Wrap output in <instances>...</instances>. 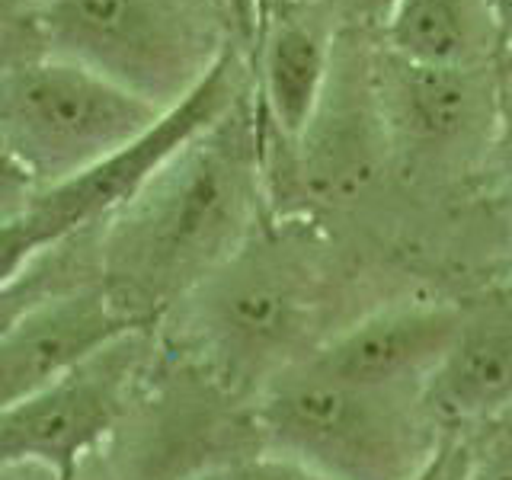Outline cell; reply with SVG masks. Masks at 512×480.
Here are the masks:
<instances>
[{"mask_svg":"<svg viewBox=\"0 0 512 480\" xmlns=\"http://www.w3.org/2000/svg\"><path fill=\"white\" fill-rule=\"evenodd\" d=\"M48 55L87 64L157 109L199 84L228 45L199 0H32Z\"/></svg>","mask_w":512,"mask_h":480,"instance_id":"277c9868","label":"cell"},{"mask_svg":"<svg viewBox=\"0 0 512 480\" xmlns=\"http://www.w3.org/2000/svg\"><path fill=\"white\" fill-rule=\"evenodd\" d=\"M301 0H256V20H260V32L272 23L279 20H288V16H295ZM260 42V39H256Z\"/></svg>","mask_w":512,"mask_h":480,"instance_id":"603a6c76","label":"cell"},{"mask_svg":"<svg viewBox=\"0 0 512 480\" xmlns=\"http://www.w3.org/2000/svg\"><path fill=\"white\" fill-rule=\"evenodd\" d=\"M237 106L176 154L106 234V288L128 311L160 301L189 279L212 276L247 221L250 141Z\"/></svg>","mask_w":512,"mask_h":480,"instance_id":"6da1fadb","label":"cell"},{"mask_svg":"<svg viewBox=\"0 0 512 480\" xmlns=\"http://www.w3.org/2000/svg\"><path fill=\"white\" fill-rule=\"evenodd\" d=\"M496 109H500L503 125V148H506V167H509V189H512V42L506 45L500 90H496Z\"/></svg>","mask_w":512,"mask_h":480,"instance_id":"44dd1931","label":"cell"},{"mask_svg":"<svg viewBox=\"0 0 512 480\" xmlns=\"http://www.w3.org/2000/svg\"><path fill=\"white\" fill-rule=\"evenodd\" d=\"M234 45H228L208 68V74L192 87L180 103L170 106L148 132H141L132 144L106 157L93 170L74 176L71 183L39 192L32 215L42 228L64 244L71 234L84 231L87 224L109 221L180 154L189 141L218 125L237 106L240 74H237Z\"/></svg>","mask_w":512,"mask_h":480,"instance_id":"5b68a950","label":"cell"},{"mask_svg":"<svg viewBox=\"0 0 512 480\" xmlns=\"http://www.w3.org/2000/svg\"><path fill=\"white\" fill-rule=\"evenodd\" d=\"M384 39L397 58L452 71H471L503 45L490 0H397Z\"/></svg>","mask_w":512,"mask_h":480,"instance_id":"8fae6325","label":"cell"},{"mask_svg":"<svg viewBox=\"0 0 512 480\" xmlns=\"http://www.w3.org/2000/svg\"><path fill=\"white\" fill-rule=\"evenodd\" d=\"M164 112L58 55H39L0 74V138L42 192L103 164Z\"/></svg>","mask_w":512,"mask_h":480,"instance_id":"3957f363","label":"cell"},{"mask_svg":"<svg viewBox=\"0 0 512 480\" xmlns=\"http://www.w3.org/2000/svg\"><path fill=\"white\" fill-rule=\"evenodd\" d=\"M208 279V276H205ZM298 288L263 269L212 272L202 285L196 320L202 336L228 365H260L304 333Z\"/></svg>","mask_w":512,"mask_h":480,"instance_id":"9c48e42d","label":"cell"},{"mask_svg":"<svg viewBox=\"0 0 512 480\" xmlns=\"http://www.w3.org/2000/svg\"><path fill=\"white\" fill-rule=\"evenodd\" d=\"M423 471H426V468H423ZM416 480H423V474H420V477H416Z\"/></svg>","mask_w":512,"mask_h":480,"instance_id":"484cf974","label":"cell"},{"mask_svg":"<svg viewBox=\"0 0 512 480\" xmlns=\"http://www.w3.org/2000/svg\"><path fill=\"white\" fill-rule=\"evenodd\" d=\"M39 55H48V45L32 7L23 0H0V74Z\"/></svg>","mask_w":512,"mask_h":480,"instance_id":"9a60e30c","label":"cell"},{"mask_svg":"<svg viewBox=\"0 0 512 480\" xmlns=\"http://www.w3.org/2000/svg\"><path fill=\"white\" fill-rule=\"evenodd\" d=\"M205 480H333L327 474L314 471L311 464L295 461L288 455H276V452H263L260 458H247L221 468L215 474H208Z\"/></svg>","mask_w":512,"mask_h":480,"instance_id":"e0dca14e","label":"cell"},{"mask_svg":"<svg viewBox=\"0 0 512 480\" xmlns=\"http://www.w3.org/2000/svg\"><path fill=\"white\" fill-rule=\"evenodd\" d=\"M333 4H336V13L349 23L365 26V29H384L397 0H333Z\"/></svg>","mask_w":512,"mask_h":480,"instance_id":"ffe728a7","label":"cell"},{"mask_svg":"<svg viewBox=\"0 0 512 480\" xmlns=\"http://www.w3.org/2000/svg\"><path fill=\"white\" fill-rule=\"evenodd\" d=\"M141 324L106 285L48 292L0 336V416Z\"/></svg>","mask_w":512,"mask_h":480,"instance_id":"52a82bcc","label":"cell"},{"mask_svg":"<svg viewBox=\"0 0 512 480\" xmlns=\"http://www.w3.org/2000/svg\"><path fill=\"white\" fill-rule=\"evenodd\" d=\"M266 452L333 480H416L439 452L420 388H356L295 368L256 410Z\"/></svg>","mask_w":512,"mask_h":480,"instance_id":"7a4b0ae2","label":"cell"},{"mask_svg":"<svg viewBox=\"0 0 512 480\" xmlns=\"http://www.w3.org/2000/svg\"><path fill=\"white\" fill-rule=\"evenodd\" d=\"M391 96H397L410 132L439 138L461 125L464 109L471 106V80H464V71L426 68L397 58V84Z\"/></svg>","mask_w":512,"mask_h":480,"instance_id":"4fadbf2b","label":"cell"},{"mask_svg":"<svg viewBox=\"0 0 512 480\" xmlns=\"http://www.w3.org/2000/svg\"><path fill=\"white\" fill-rule=\"evenodd\" d=\"M500 423H506V426H509V429H512V410H509V413H506V416H503V420H500Z\"/></svg>","mask_w":512,"mask_h":480,"instance_id":"d4e9b609","label":"cell"},{"mask_svg":"<svg viewBox=\"0 0 512 480\" xmlns=\"http://www.w3.org/2000/svg\"><path fill=\"white\" fill-rule=\"evenodd\" d=\"M420 397L439 426L503 420L512 410V308L464 314L458 340L423 381Z\"/></svg>","mask_w":512,"mask_h":480,"instance_id":"30bf717a","label":"cell"},{"mask_svg":"<svg viewBox=\"0 0 512 480\" xmlns=\"http://www.w3.org/2000/svg\"><path fill=\"white\" fill-rule=\"evenodd\" d=\"M39 183L32 176L20 157H16L4 138H0V224L13 221V218H23L32 205L39 199Z\"/></svg>","mask_w":512,"mask_h":480,"instance_id":"2e32d148","label":"cell"},{"mask_svg":"<svg viewBox=\"0 0 512 480\" xmlns=\"http://www.w3.org/2000/svg\"><path fill=\"white\" fill-rule=\"evenodd\" d=\"M471 445L458 439H442L439 452L426 464L423 480H468Z\"/></svg>","mask_w":512,"mask_h":480,"instance_id":"d6986e66","label":"cell"},{"mask_svg":"<svg viewBox=\"0 0 512 480\" xmlns=\"http://www.w3.org/2000/svg\"><path fill=\"white\" fill-rule=\"evenodd\" d=\"M468 480H512V429L506 423L471 445Z\"/></svg>","mask_w":512,"mask_h":480,"instance_id":"ac0fdd59","label":"cell"},{"mask_svg":"<svg viewBox=\"0 0 512 480\" xmlns=\"http://www.w3.org/2000/svg\"><path fill=\"white\" fill-rule=\"evenodd\" d=\"M260 93L279 132L298 138L308 132L327 80V45L298 16L272 23L256 42Z\"/></svg>","mask_w":512,"mask_h":480,"instance_id":"7c38bea8","label":"cell"},{"mask_svg":"<svg viewBox=\"0 0 512 480\" xmlns=\"http://www.w3.org/2000/svg\"><path fill=\"white\" fill-rule=\"evenodd\" d=\"M58 247V240L42 228V221L32 215V208L23 218L0 224V292L26 279L36 269L39 256Z\"/></svg>","mask_w":512,"mask_h":480,"instance_id":"5bb4252c","label":"cell"},{"mask_svg":"<svg viewBox=\"0 0 512 480\" xmlns=\"http://www.w3.org/2000/svg\"><path fill=\"white\" fill-rule=\"evenodd\" d=\"M464 327V314L448 304H404L365 317L333 336L298 368L356 388H413L432 375Z\"/></svg>","mask_w":512,"mask_h":480,"instance_id":"ba28073f","label":"cell"},{"mask_svg":"<svg viewBox=\"0 0 512 480\" xmlns=\"http://www.w3.org/2000/svg\"><path fill=\"white\" fill-rule=\"evenodd\" d=\"M23 4H32V0H23Z\"/></svg>","mask_w":512,"mask_h":480,"instance_id":"4316f807","label":"cell"},{"mask_svg":"<svg viewBox=\"0 0 512 480\" xmlns=\"http://www.w3.org/2000/svg\"><path fill=\"white\" fill-rule=\"evenodd\" d=\"M490 10L496 16V26H500L503 45H509L512 42V0H490Z\"/></svg>","mask_w":512,"mask_h":480,"instance_id":"cb8c5ba5","label":"cell"},{"mask_svg":"<svg viewBox=\"0 0 512 480\" xmlns=\"http://www.w3.org/2000/svg\"><path fill=\"white\" fill-rule=\"evenodd\" d=\"M221 10L228 23L237 29V39L247 48H256L260 39V20H256V0H221Z\"/></svg>","mask_w":512,"mask_h":480,"instance_id":"7402d4cb","label":"cell"},{"mask_svg":"<svg viewBox=\"0 0 512 480\" xmlns=\"http://www.w3.org/2000/svg\"><path fill=\"white\" fill-rule=\"evenodd\" d=\"M132 336L100 349L0 416V471L39 464L55 480H74L84 455L109 436L125 407L135 368Z\"/></svg>","mask_w":512,"mask_h":480,"instance_id":"8992f818","label":"cell"}]
</instances>
